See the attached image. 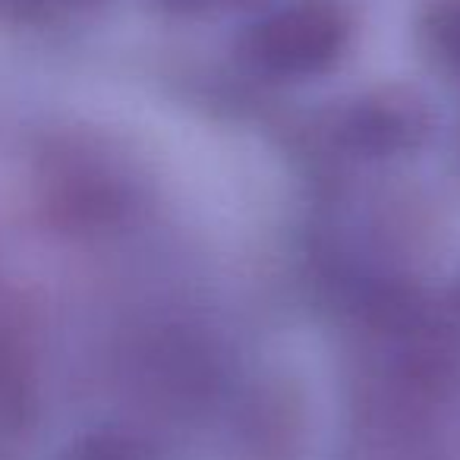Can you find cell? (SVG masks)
Returning <instances> with one entry per match:
<instances>
[{"label":"cell","instance_id":"cell-7","mask_svg":"<svg viewBox=\"0 0 460 460\" xmlns=\"http://www.w3.org/2000/svg\"><path fill=\"white\" fill-rule=\"evenodd\" d=\"M167 13H183V16H196V13H227V10H256V7H269L271 0H152Z\"/></svg>","mask_w":460,"mask_h":460},{"label":"cell","instance_id":"cell-5","mask_svg":"<svg viewBox=\"0 0 460 460\" xmlns=\"http://www.w3.org/2000/svg\"><path fill=\"white\" fill-rule=\"evenodd\" d=\"M420 41L435 66L460 83V0H426L420 10Z\"/></svg>","mask_w":460,"mask_h":460},{"label":"cell","instance_id":"cell-2","mask_svg":"<svg viewBox=\"0 0 460 460\" xmlns=\"http://www.w3.org/2000/svg\"><path fill=\"white\" fill-rule=\"evenodd\" d=\"M39 199L48 221L70 234L108 227L127 208L120 177L95 152L79 146L48 155L39 171Z\"/></svg>","mask_w":460,"mask_h":460},{"label":"cell","instance_id":"cell-1","mask_svg":"<svg viewBox=\"0 0 460 460\" xmlns=\"http://www.w3.org/2000/svg\"><path fill=\"white\" fill-rule=\"evenodd\" d=\"M353 16L344 0H284L246 26L237 54L256 76L300 83L328 73L350 48Z\"/></svg>","mask_w":460,"mask_h":460},{"label":"cell","instance_id":"cell-4","mask_svg":"<svg viewBox=\"0 0 460 460\" xmlns=\"http://www.w3.org/2000/svg\"><path fill=\"white\" fill-rule=\"evenodd\" d=\"M104 0H0V26L58 32L95 20Z\"/></svg>","mask_w":460,"mask_h":460},{"label":"cell","instance_id":"cell-3","mask_svg":"<svg viewBox=\"0 0 460 460\" xmlns=\"http://www.w3.org/2000/svg\"><path fill=\"white\" fill-rule=\"evenodd\" d=\"M426 133V104L403 89L363 95L334 120V142L357 158H394L416 152Z\"/></svg>","mask_w":460,"mask_h":460},{"label":"cell","instance_id":"cell-8","mask_svg":"<svg viewBox=\"0 0 460 460\" xmlns=\"http://www.w3.org/2000/svg\"><path fill=\"white\" fill-rule=\"evenodd\" d=\"M451 309H454V315L460 319V275H457V281H454V290H451Z\"/></svg>","mask_w":460,"mask_h":460},{"label":"cell","instance_id":"cell-6","mask_svg":"<svg viewBox=\"0 0 460 460\" xmlns=\"http://www.w3.org/2000/svg\"><path fill=\"white\" fill-rule=\"evenodd\" d=\"M60 460H155V451L129 429H95L70 441Z\"/></svg>","mask_w":460,"mask_h":460}]
</instances>
